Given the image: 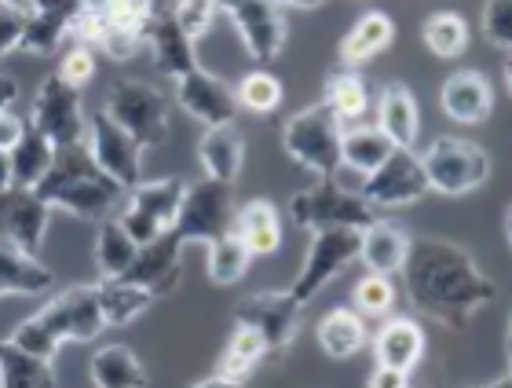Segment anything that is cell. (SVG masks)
Segmentation results:
<instances>
[{
    "label": "cell",
    "mask_w": 512,
    "mask_h": 388,
    "mask_svg": "<svg viewBox=\"0 0 512 388\" xmlns=\"http://www.w3.org/2000/svg\"><path fill=\"white\" fill-rule=\"evenodd\" d=\"M399 279L406 304L454 334L469 330L476 312L498 297V286L469 249L436 235L410 238V253Z\"/></svg>",
    "instance_id": "cell-1"
},
{
    "label": "cell",
    "mask_w": 512,
    "mask_h": 388,
    "mask_svg": "<svg viewBox=\"0 0 512 388\" xmlns=\"http://www.w3.org/2000/svg\"><path fill=\"white\" fill-rule=\"evenodd\" d=\"M33 191L41 194L44 202L63 213L77 216V220H107L118 209L121 191L96 162L88 147H55V162L44 173V180Z\"/></svg>",
    "instance_id": "cell-2"
},
{
    "label": "cell",
    "mask_w": 512,
    "mask_h": 388,
    "mask_svg": "<svg viewBox=\"0 0 512 388\" xmlns=\"http://www.w3.org/2000/svg\"><path fill=\"white\" fill-rule=\"evenodd\" d=\"M103 110L118 121L121 129H125L143 151L161 147V143L169 140V118H172L169 96H165L161 88L139 81V77H118V81H110Z\"/></svg>",
    "instance_id": "cell-3"
},
{
    "label": "cell",
    "mask_w": 512,
    "mask_h": 388,
    "mask_svg": "<svg viewBox=\"0 0 512 388\" xmlns=\"http://www.w3.org/2000/svg\"><path fill=\"white\" fill-rule=\"evenodd\" d=\"M341 132L344 125L326 103H311L282 125V151L308 173L326 180L341 169Z\"/></svg>",
    "instance_id": "cell-4"
},
{
    "label": "cell",
    "mask_w": 512,
    "mask_h": 388,
    "mask_svg": "<svg viewBox=\"0 0 512 388\" xmlns=\"http://www.w3.org/2000/svg\"><path fill=\"white\" fill-rule=\"evenodd\" d=\"M428 191L443 198H461V194L480 191L491 180V154L480 143L458 140V136H439L421 154Z\"/></svg>",
    "instance_id": "cell-5"
},
{
    "label": "cell",
    "mask_w": 512,
    "mask_h": 388,
    "mask_svg": "<svg viewBox=\"0 0 512 388\" xmlns=\"http://www.w3.org/2000/svg\"><path fill=\"white\" fill-rule=\"evenodd\" d=\"M289 220L308 231H326V227H370L377 220V209L363 194L344 191L337 180H315L311 187L289 198Z\"/></svg>",
    "instance_id": "cell-6"
},
{
    "label": "cell",
    "mask_w": 512,
    "mask_h": 388,
    "mask_svg": "<svg viewBox=\"0 0 512 388\" xmlns=\"http://www.w3.org/2000/svg\"><path fill=\"white\" fill-rule=\"evenodd\" d=\"M235 227V198H231V187L216 184V180H198V184H187L180 202V213H176V224H172V235L180 246H209L216 238L231 235Z\"/></svg>",
    "instance_id": "cell-7"
},
{
    "label": "cell",
    "mask_w": 512,
    "mask_h": 388,
    "mask_svg": "<svg viewBox=\"0 0 512 388\" xmlns=\"http://www.w3.org/2000/svg\"><path fill=\"white\" fill-rule=\"evenodd\" d=\"M359 260V227H326V231H311L308 253H304V268L289 286V293L308 308L326 286H330L344 268H352Z\"/></svg>",
    "instance_id": "cell-8"
},
{
    "label": "cell",
    "mask_w": 512,
    "mask_h": 388,
    "mask_svg": "<svg viewBox=\"0 0 512 388\" xmlns=\"http://www.w3.org/2000/svg\"><path fill=\"white\" fill-rule=\"evenodd\" d=\"M30 129L55 143V147H85L88 143V114L81 88L66 85L63 77H44L30 107Z\"/></svg>",
    "instance_id": "cell-9"
},
{
    "label": "cell",
    "mask_w": 512,
    "mask_h": 388,
    "mask_svg": "<svg viewBox=\"0 0 512 388\" xmlns=\"http://www.w3.org/2000/svg\"><path fill=\"white\" fill-rule=\"evenodd\" d=\"M183 184L180 176H165V180H143L139 187H132L125 209L118 213V220L125 224V231L136 238V246H147L154 238L169 235L172 224H176V213H180L183 202Z\"/></svg>",
    "instance_id": "cell-10"
},
{
    "label": "cell",
    "mask_w": 512,
    "mask_h": 388,
    "mask_svg": "<svg viewBox=\"0 0 512 388\" xmlns=\"http://www.w3.org/2000/svg\"><path fill=\"white\" fill-rule=\"evenodd\" d=\"M300 315H304V304L289 290H264L238 304L235 323L249 326V330L264 337L267 359H282L289 348L297 345Z\"/></svg>",
    "instance_id": "cell-11"
},
{
    "label": "cell",
    "mask_w": 512,
    "mask_h": 388,
    "mask_svg": "<svg viewBox=\"0 0 512 388\" xmlns=\"http://www.w3.org/2000/svg\"><path fill=\"white\" fill-rule=\"evenodd\" d=\"M85 147H88V154H92V162H96L121 191H132V187L143 184V154L147 151H143L103 107L88 114Z\"/></svg>",
    "instance_id": "cell-12"
},
{
    "label": "cell",
    "mask_w": 512,
    "mask_h": 388,
    "mask_svg": "<svg viewBox=\"0 0 512 388\" xmlns=\"http://www.w3.org/2000/svg\"><path fill=\"white\" fill-rule=\"evenodd\" d=\"M37 315L59 337V345H88V341H96L107 330L103 304H99V282L70 286V290L55 293L52 301H44V308Z\"/></svg>",
    "instance_id": "cell-13"
},
{
    "label": "cell",
    "mask_w": 512,
    "mask_h": 388,
    "mask_svg": "<svg viewBox=\"0 0 512 388\" xmlns=\"http://www.w3.org/2000/svg\"><path fill=\"white\" fill-rule=\"evenodd\" d=\"M231 22H235V33L246 55L256 66H271L282 55V44H286V8L278 0H246L238 8L227 11Z\"/></svg>",
    "instance_id": "cell-14"
},
{
    "label": "cell",
    "mask_w": 512,
    "mask_h": 388,
    "mask_svg": "<svg viewBox=\"0 0 512 388\" xmlns=\"http://www.w3.org/2000/svg\"><path fill=\"white\" fill-rule=\"evenodd\" d=\"M428 194L425 169H421V154L414 151H399L395 147L392 158L374 169V173L363 180V198L374 205L377 213L381 209H403V205L421 202Z\"/></svg>",
    "instance_id": "cell-15"
},
{
    "label": "cell",
    "mask_w": 512,
    "mask_h": 388,
    "mask_svg": "<svg viewBox=\"0 0 512 388\" xmlns=\"http://www.w3.org/2000/svg\"><path fill=\"white\" fill-rule=\"evenodd\" d=\"M176 107L205 129H216V125H235L238 99L235 88L227 85L224 77L198 66L191 74L176 77Z\"/></svg>",
    "instance_id": "cell-16"
},
{
    "label": "cell",
    "mask_w": 512,
    "mask_h": 388,
    "mask_svg": "<svg viewBox=\"0 0 512 388\" xmlns=\"http://www.w3.org/2000/svg\"><path fill=\"white\" fill-rule=\"evenodd\" d=\"M48 224H52V205L33 187L11 184L8 191H0V238L37 257L48 238Z\"/></svg>",
    "instance_id": "cell-17"
},
{
    "label": "cell",
    "mask_w": 512,
    "mask_h": 388,
    "mask_svg": "<svg viewBox=\"0 0 512 388\" xmlns=\"http://www.w3.org/2000/svg\"><path fill=\"white\" fill-rule=\"evenodd\" d=\"M121 279L136 282L143 290H150L154 297H169L176 286L183 282V246L176 242V235H161L147 246L136 249V260L128 264V271Z\"/></svg>",
    "instance_id": "cell-18"
},
{
    "label": "cell",
    "mask_w": 512,
    "mask_h": 388,
    "mask_svg": "<svg viewBox=\"0 0 512 388\" xmlns=\"http://www.w3.org/2000/svg\"><path fill=\"white\" fill-rule=\"evenodd\" d=\"M143 48H150V59L165 77H183L198 70V52H194V41L183 33V26L172 19L169 8H161L150 15L147 33H143Z\"/></svg>",
    "instance_id": "cell-19"
},
{
    "label": "cell",
    "mask_w": 512,
    "mask_h": 388,
    "mask_svg": "<svg viewBox=\"0 0 512 388\" xmlns=\"http://www.w3.org/2000/svg\"><path fill=\"white\" fill-rule=\"evenodd\" d=\"M443 114L458 125H483L494 110V88L480 70H458L439 88Z\"/></svg>",
    "instance_id": "cell-20"
},
{
    "label": "cell",
    "mask_w": 512,
    "mask_h": 388,
    "mask_svg": "<svg viewBox=\"0 0 512 388\" xmlns=\"http://www.w3.org/2000/svg\"><path fill=\"white\" fill-rule=\"evenodd\" d=\"M370 345H374L377 367H392L410 374L421 363V356H425V330L410 315H384V323L377 326Z\"/></svg>",
    "instance_id": "cell-21"
},
{
    "label": "cell",
    "mask_w": 512,
    "mask_h": 388,
    "mask_svg": "<svg viewBox=\"0 0 512 388\" xmlns=\"http://www.w3.org/2000/svg\"><path fill=\"white\" fill-rule=\"evenodd\" d=\"M198 165H202L205 180L235 187L238 176H242V165H246V140H242L238 125L205 129L202 140H198Z\"/></svg>",
    "instance_id": "cell-22"
},
{
    "label": "cell",
    "mask_w": 512,
    "mask_h": 388,
    "mask_svg": "<svg viewBox=\"0 0 512 388\" xmlns=\"http://www.w3.org/2000/svg\"><path fill=\"white\" fill-rule=\"evenodd\" d=\"M377 129L399 147V151H414L417 129H421V110L417 96L403 81H388L377 92Z\"/></svg>",
    "instance_id": "cell-23"
},
{
    "label": "cell",
    "mask_w": 512,
    "mask_h": 388,
    "mask_svg": "<svg viewBox=\"0 0 512 388\" xmlns=\"http://www.w3.org/2000/svg\"><path fill=\"white\" fill-rule=\"evenodd\" d=\"M406 253H410V235L395 220H381L377 216L374 224L359 231V260L374 275L395 279L406 264Z\"/></svg>",
    "instance_id": "cell-24"
},
{
    "label": "cell",
    "mask_w": 512,
    "mask_h": 388,
    "mask_svg": "<svg viewBox=\"0 0 512 388\" xmlns=\"http://www.w3.org/2000/svg\"><path fill=\"white\" fill-rule=\"evenodd\" d=\"M52 282L55 275L48 264L0 238V297H41L52 290Z\"/></svg>",
    "instance_id": "cell-25"
},
{
    "label": "cell",
    "mask_w": 512,
    "mask_h": 388,
    "mask_svg": "<svg viewBox=\"0 0 512 388\" xmlns=\"http://www.w3.org/2000/svg\"><path fill=\"white\" fill-rule=\"evenodd\" d=\"M231 235H235L253 257H271V253H278V249H282V216H278L275 202L253 198V202L238 205Z\"/></svg>",
    "instance_id": "cell-26"
},
{
    "label": "cell",
    "mask_w": 512,
    "mask_h": 388,
    "mask_svg": "<svg viewBox=\"0 0 512 388\" xmlns=\"http://www.w3.org/2000/svg\"><path fill=\"white\" fill-rule=\"evenodd\" d=\"M392 41H395L392 15H388V11H366L363 19L341 37V63L359 70V66H366L381 52H388Z\"/></svg>",
    "instance_id": "cell-27"
},
{
    "label": "cell",
    "mask_w": 512,
    "mask_h": 388,
    "mask_svg": "<svg viewBox=\"0 0 512 388\" xmlns=\"http://www.w3.org/2000/svg\"><path fill=\"white\" fill-rule=\"evenodd\" d=\"M88 381L92 388H147V367L128 345H103L88 359Z\"/></svg>",
    "instance_id": "cell-28"
},
{
    "label": "cell",
    "mask_w": 512,
    "mask_h": 388,
    "mask_svg": "<svg viewBox=\"0 0 512 388\" xmlns=\"http://www.w3.org/2000/svg\"><path fill=\"white\" fill-rule=\"evenodd\" d=\"M315 337H319V348L330 359H352L370 345L363 315L355 312V308H330V312L322 315Z\"/></svg>",
    "instance_id": "cell-29"
},
{
    "label": "cell",
    "mask_w": 512,
    "mask_h": 388,
    "mask_svg": "<svg viewBox=\"0 0 512 388\" xmlns=\"http://www.w3.org/2000/svg\"><path fill=\"white\" fill-rule=\"evenodd\" d=\"M0 388H59L52 359L30 356L15 341H0Z\"/></svg>",
    "instance_id": "cell-30"
},
{
    "label": "cell",
    "mask_w": 512,
    "mask_h": 388,
    "mask_svg": "<svg viewBox=\"0 0 512 388\" xmlns=\"http://www.w3.org/2000/svg\"><path fill=\"white\" fill-rule=\"evenodd\" d=\"M395 143L384 136L377 125H348L341 132V165L355 169V173L370 176L392 158Z\"/></svg>",
    "instance_id": "cell-31"
},
{
    "label": "cell",
    "mask_w": 512,
    "mask_h": 388,
    "mask_svg": "<svg viewBox=\"0 0 512 388\" xmlns=\"http://www.w3.org/2000/svg\"><path fill=\"white\" fill-rule=\"evenodd\" d=\"M264 359H267L264 337L256 334V330H249V326L235 323L231 326V337H227L224 352H220V359H216V374L227 381L246 385V381L253 378V370L260 367Z\"/></svg>",
    "instance_id": "cell-32"
},
{
    "label": "cell",
    "mask_w": 512,
    "mask_h": 388,
    "mask_svg": "<svg viewBox=\"0 0 512 388\" xmlns=\"http://www.w3.org/2000/svg\"><path fill=\"white\" fill-rule=\"evenodd\" d=\"M322 103L337 114L344 129L355 125V121H363V114L370 110V85H366V77L352 66H344L337 74H330L326 81V92H322Z\"/></svg>",
    "instance_id": "cell-33"
},
{
    "label": "cell",
    "mask_w": 512,
    "mask_h": 388,
    "mask_svg": "<svg viewBox=\"0 0 512 388\" xmlns=\"http://www.w3.org/2000/svg\"><path fill=\"white\" fill-rule=\"evenodd\" d=\"M136 238L128 235L125 224H121L118 216H107V220H99V231H96V268H99V279H121L128 271V264L136 260Z\"/></svg>",
    "instance_id": "cell-34"
},
{
    "label": "cell",
    "mask_w": 512,
    "mask_h": 388,
    "mask_svg": "<svg viewBox=\"0 0 512 388\" xmlns=\"http://www.w3.org/2000/svg\"><path fill=\"white\" fill-rule=\"evenodd\" d=\"M158 301L150 290L136 286L128 279H103L99 282V304H103V319L107 326H128Z\"/></svg>",
    "instance_id": "cell-35"
},
{
    "label": "cell",
    "mask_w": 512,
    "mask_h": 388,
    "mask_svg": "<svg viewBox=\"0 0 512 388\" xmlns=\"http://www.w3.org/2000/svg\"><path fill=\"white\" fill-rule=\"evenodd\" d=\"M11 176L19 187H37L55 162V143L37 129H26L22 140L11 147Z\"/></svg>",
    "instance_id": "cell-36"
},
{
    "label": "cell",
    "mask_w": 512,
    "mask_h": 388,
    "mask_svg": "<svg viewBox=\"0 0 512 388\" xmlns=\"http://www.w3.org/2000/svg\"><path fill=\"white\" fill-rule=\"evenodd\" d=\"M421 41L436 59H458L469 48V22L458 11H432L421 26Z\"/></svg>",
    "instance_id": "cell-37"
},
{
    "label": "cell",
    "mask_w": 512,
    "mask_h": 388,
    "mask_svg": "<svg viewBox=\"0 0 512 388\" xmlns=\"http://www.w3.org/2000/svg\"><path fill=\"white\" fill-rule=\"evenodd\" d=\"M249 264H253V253L235 235H224L205 246V275L213 286H235L249 271Z\"/></svg>",
    "instance_id": "cell-38"
},
{
    "label": "cell",
    "mask_w": 512,
    "mask_h": 388,
    "mask_svg": "<svg viewBox=\"0 0 512 388\" xmlns=\"http://www.w3.org/2000/svg\"><path fill=\"white\" fill-rule=\"evenodd\" d=\"M235 99H238V107L253 110V114H275V110L282 107V99H286V88H282V81H278L267 66H256V70H249V74L238 81Z\"/></svg>",
    "instance_id": "cell-39"
},
{
    "label": "cell",
    "mask_w": 512,
    "mask_h": 388,
    "mask_svg": "<svg viewBox=\"0 0 512 388\" xmlns=\"http://www.w3.org/2000/svg\"><path fill=\"white\" fill-rule=\"evenodd\" d=\"M66 37H70V22L55 19V15H41V11H30V15H26V30H22L19 52L41 55L44 59V55L59 52V44H63Z\"/></svg>",
    "instance_id": "cell-40"
},
{
    "label": "cell",
    "mask_w": 512,
    "mask_h": 388,
    "mask_svg": "<svg viewBox=\"0 0 512 388\" xmlns=\"http://www.w3.org/2000/svg\"><path fill=\"white\" fill-rule=\"evenodd\" d=\"M395 304V282L388 275H374V271H366L363 279L355 282L352 290V308L359 315H374V319H384V315L392 312Z\"/></svg>",
    "instance_id": "cell-41"
},
{
    "label": "cell",
    "mask_w": 512,
    "mask_h": 388,
    "mask_svg": "<svg viewBox=\"0 0 512 388\" xmlns=\"http://www.w3.org/2000/svg\"><path fill=\"white\" fill-rule=\"evenodd\" d=\"M8 341H15L22 352H30V356H41V359H55V352L63 348V345H59V337L48 330V323H44L37 312H33L30 319H22V323L11 330Z\"/></svg>",
    "instance_id": "cell-42"
},
{
    "label": "cell",
    "mask_w": 512,
    "mask_h": 388,
    "mask_svg": "<svg viewBox=\"0 0 512 388\" xmlns=\"http://www.w3.org/2000/svg\"><path fill=\"white\" fill-rule=\"evenodd\" d=\"M169 11H172V19L183 26V33H187L191 41H198V37H205V33L213 30L220 4H216V0H172Z\"/></svg>",
    "instance_id": "cell-43"
},
{
    "label": "cell",
    "mask_w": 512,
    "mask_h": 388,
    "mask_svg": "<svg viewBox=\"0 0 512 388\" xmlns=\"http://www.w3.org/2000/svg\"><path fill=\"white\" fill-rule=\"evenodd\" d=\"M483 37L491 48L512 55V0H487L483 4Z\"/></svg>",
    "instance_id": "cell-44"
},
{
    "label": "cell",
    "mask_w": 512,
    "mask_h": 388,
    "mask_svg": "<svg viewBox=\"0 0 512 388\" xmlns=\"http://www.w3.org/2000/svg\"><path fill=\"white\" fill-rule=\"evenodd\" d=\"M55 74L63 77L66 85L74 88H85L92 77H96V52L88 48V44H74V48H66V55L59 59V70Z\"/></svg>",
    "instance_id": "cell-45"
},
{
    "label": "cell",
    "mask_w": 512,
    "mask_h": 388,
    "mask_svg": "<svg viewBox=\"0 0 512 388\" xmlns=\"http://www.w3.org/2000/svg\"><path fill=\"white\" fill-rule=\"evenodd\" d=\"M26 15L30 11L22 4H0V59L11 52H19L22 30H26Z\"/></svg>",
    "instance_id": "cell-46"
},
{
    "label": "cell",
    "mask_w": 512,
    "mask_h": 388,
    "mask_svg": "<svg viewBox=\"0 0 512 388\" xmlns=\"http://www.w3.org/2000/svg\"><path fill=\"white\" fill-rule=\"evenodd\" d=\"M26 8L41 11V15H55V19L70 22V30H74V22L85 11V0H26Z\"/></svg>",
    "instance_id": "cell-47"
},
{
    "label": "cell",
    "mask_w": 512,
    "mask_h": 388,
    "mask_svg": "<svg viewBox=\"0 0 512 388\" xmlns=\"http://www.w3.org/2000/svg\"><path fill=\"white\" fill-rule=\"evenodd\" d=\"M30 129L15 110H0V151H11L22 140V132Z\"/></svg>",
    "instance_id": "cell-48"
},
{
    "label": "cell",
    "mask_w": 512,
    "mask_h": 388,
    "mask_svg": "<svg viewBox=\"0 0 512 388\" xmlns=\"http://www.w3.org/2000/svg\"><path fill=\"white\" fill-rule=\"evenodd\" d=\"M366 388H410V374L392 367H377L366 381Z\"/></svg>",
    "instance_id": "cell-49"
},
{
    "label": "cell",
    "mask_w": 512,
    "mask_h": 388,
    "mask_svg": "<svg viewBox=\"0 0 512 388\" xmlns=\"http://www.w3.org/2000/svg\"><path fill=\"white\" fill-rule=\"evenodd\" d=\"M19 81L15 77H8V74H0V110H11L15 107V99H19Z\"/></svg>",
    "instance_id": "cell-50"
},
{
    "label": "cell",
    "mask_w": 512,
    "mask_h": 388,
    "mask_svg": "<svg viewBox=\"0 0 512 388\" xmlns=\"http://www.w3.org/2000/svg\"><path fill=\"white\" fill-rule=\"evenodd\" d=\"M15 184V176H11V154L0 151V191H8Z\"/></svg>",
    "instance_id": "cell-51"
},
{
    "label": "cell",
    "mask_w": 512,
    "mask_h": 388,
    "mask_svg": "<svg viewBox=\"0 0 512 388\" xmlns=\"http://www.w3.org/2000/svg\"><path fill=\"white\" fill-rule=\"evenodd\" d=\"M191 388H242V385H238V381H227V378H220V374H213V378L194 381Z\"/></svg>",
    "instance_id": "cell-52"
},
{
    "label": "cell",
    "mask_w": 512,
    "mask_h": 388,
    "mask_svg": "<svg viewBox=\"0 0 512 388\" xmlns=\"http://www.w3.org/2000/svg\"><path fill=\"white\" fill-rule=\"evenodd\" d=\"M282 8H300V11H311V8H319L322 0H278Z\"/></svg>",
    "instance_id": "cell-53"
},
{
    "label": "cell",
    "mask_w": 512,
    "mask_h": 388,
    "mask_svg": "<svg viewBox=\"0 0 512 388\" xmlns=\"http://www.w3.org/2000/svg\"><path fill=\"white\" fill-rule=\"evenodd\" d=\"M505 238H509V246H512V202H509V213H505Z\"/></svg>",
    "instance_id": "cell-54"
},
{
    "label": "cell",
    "mask_w": 512,
    "mask_h": 388,
    "mask_svg": "<svg viewBox=\"0 0 512 388\" xmlns=\"http://www.w3.org/2000/svg\"><path fill=\"white\" fill-rule=\"evenodd\" d=\"M505 85H509V92H512V55H505Z\"/></svg>",
    "instance_id": "cell-55"
},
{
    "label": "cell",
    "mask_w": 512,
    "mask_h": 388,
    "mask_svg": "<svg viewBox=\"0 0 512 388\" xmlns=\"http://www.w3.org/2000/svg\"><path fill=\"white\" fill-rule=\"evenodd\" d=\"M216 4H220L224 11H231V8H238V4H246V0H216Z\"/></svg>",
    "instance_id": "cell-56"
},
{
    "label": "cell",
    "mask_w": 512,
    "mask_h": 388,
    "mask_svg": "<svg viewBox=\"0 0 512 388\" xmlns=\"http://www.w3.org/2000/svg\"><path fill=\"white\" fill-rule=\"evenodd\" d=\"M487 388H512V374H505L502 381H494V385H487Z\"/></svg>",
    "instance_id": "cell-57"
},
{
    "label": "cell",
    "mask_w": 512,
    "mask_h": 388,
    "mask_svg": "<svg viewBox=\"0 0 512 388\" xmlns=\"http://www.w3.org/2000/svg\"><path fill=\"white\" fill-rule=\"evenodd\" d=\"M169 4H172V0H150V8H154V11H161V8H169Z\"/></svg>",
    "instance_id": "cell-58"
},
{
    "label": "cell",
    "mask_w": 512,
    "mask_h": 388,
    "mask_svg": "<svg viewBox=\"0 0 512 388\" xmlns=\"http://www.w3.org/2000/svg\"><path fill=\"white\" fill-rule=\"evenodd\" d=\"M509 367H512V312H509Z\"/></svg>",
    "instance_id": "cell-59"
},
{
    "label": "cell",
    "mask_w": 512,
    "mask_h": 388,
    "mask_svg": "<svg viewBox=\"0 0 512 388\" xmlns=\"http://www.w3.org/2000/svg\"><path fill=\"white\" fill-rule=\"evenodd\" d=\"M0 4H22L26 8V0H0Z\"/></svg>",
    "instance_id": "cell-60"
}]
</instances>
